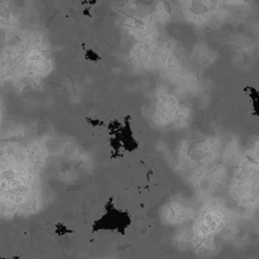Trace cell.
Segmentation results:
<instances>
[{"label": "cell", "mask_w": 259, "mask_h": 259, "mask_svg": "<svg viewBox=\"0 0 259 259\" xmlns=\"http://www.w3.org/2000/svg\"><path fill=\"white\" fill-rule=\"evenodd\" d=\"M85 59L86 60H92V61H97L100 59V57L97 55V54H95L93 52V50H87L86 51V55H85Z\"/></svg>", "instance_id": "cell-1"}]
</instances>
